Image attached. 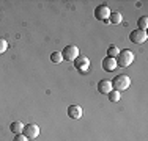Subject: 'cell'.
Returning a JSON list of instances; mask_svg holds the SVG:
<instances>
[{"instance_id":"cell-1","label":"cell","mask_w":148,"mask_h":141,"mask_svg":"<svg viewBox=\"0 0 148 141\" xmlns=\"http://www.w3.org/2000/svg\"><path fill=\"white\" fill-rule=\"evenodd\" d=\"M115 61H117V68H128V66H131V63L134 61V52L128 50V49L120 50V54L117 55Z\"/></svg>"},{"instance_id":"cell-2","label":"cell","mask_w":148,"mask_h":141,"mask_svg":"<svg viewBox=\"0 0 148 141\" xmlns=\"http://www.w3.org/2000/svg\"><path fill=\"white\" fill-rule=\"evenodd\" d=\"M129 85H131V79H129L128 75H125V74H120L114 79V82H112V88H114L115 91H118V93H121V91H126L129 88Z\"/></svg>"},{"instance_id":"cell-3","label":"cell","mask_w":148,"mask_h":141,"mask_svg":"<svg viewBox=\"0 0 148 141\" xmlns=\"http://www.w3.org/2000/svg\"><path fill=\"white\" fill-rule=\"evenodd\" d=\"M62 56L66 61H74V60L79 56V49H77V45H66L62 52Z\"/></svg>"},{"instance_id":"cell-4","label":"cell","mask_w":148,"mask_h":141,"mask_svg":"<svg viewBox=\"0 0 148 141\" xmlns=\"http://www.w3.org/2000/svg\"><path fill=\"white\" fill-rule=\"evenodd\" d=\"M147 39H148L147 31H142V30H139V28H136V30H132L131 33H129V41L134 42V44H143Z\"/></svg>"},{"instance_id":"cell-5","label":"cell","mask_w":148,"mask_h":141,"mask_svg":"<svg viewBox=\"0 0 148 141\" xmlns=\"http://www.w3.org/2000/svg\"><path fill=\"white\" fill-rule=\"evenodd\" d=\"M109 16H110V9H109L107 5H99L95 8V17L98 20H109Z\"/></svg>"},{"instance_id":"cell-6","label":"cell","mask_w":148,"mask_h":141,"mask_svg":"<svg viewBox=\"0 0 148 141\" xmlns=\"http://www.w3.org/2000/svg\"><path fill=\"white\" fill-rule=\"evenodd\" d=\"M22 133H24V135H25L29 140L36 138V136L40 135V127H38L36 124H27V125H24Z\"/></svg>"},{"instance_id":"cell-7","label":"cell","mask_w":148,"mask_h":141,"mask_svg":"<svg viewBox=\"0 0 148 141\" xmlns=\"http://www.w3.org/2000/svg\"><path fill=\"white\" fill-rule=\"evenodd\" d=\"M74 66H76L77 69H80V70H85V69H88V66H90V60L87 58V56L79 55L76 60H74Z\"/></svg>"},{"instance_id":"cell-8","label":"cell","mask_w":148,"mask_h":141,"mask_svg":"<svg viewBox=\"0 0 148 141\" xmlns=\"http://www.w3.org/2000/svg\"><path fill=\"white\" fill-rule=\"evenodd\" d=\"M68 116L71 119H80L82 118V108H80L79 105H76V104L69 105L68 107Z\"/></svg>"},{"instance_id":"cell-9","label":"cell","mask_w":148,"mask_h":141,"mask_svg":"<svg viewBox=\"0 0 148 141\" xmlns=\"http://www.w3.org/2000/svg\"><path fill=\"white\" fill-rule=\"evenodd\" d=\"M117 68V61L115 58H110V56H106L103 60V69L106 72H114V69Z\"/></svg>"},{"instance_id":"cell-10","label":"cell","mask_w":148,"mask_h":141,"mask_svg":"<svg viewBox=\"0 0 148 141\" xmlns=\"http://www.w3.org/2000/svg\"><path fill=\"white\" fill-rule=\"evenodd\" d=\"M112 89H114V88H112L110 80H101V82L98 83V91H99L101 94H109Z\"/></svg>"},{"instance_id":"cell-11","label":"cell","mask_w":148,"mask_h":141,"mask_svg":"<svg viewBox=\"0 0 148 141\" xmlns=\"http://www.w3.org/2000/svg\"><path fill=\"white\" fill-rule=\"evenodd\" d=\"M10 130H11L14 135H17V133H22L24 124H22V122H19V121H14V122H11V124H10Z\"/></svg>"},{"instance_id":"cell-12","label":"cell","mask_w":148,"mask_h":141,"mask_svg":"<svg viewBox=\"0 0 148 141\" xmlns=\"http://www.w3.org/2000/svg\"><path fill=\"white\" fill-rule=\"evenodd\" d=\"M121 20H123V16L120 14L118 11H115V13H110V16H109V20L107 22H110V24H121Z\"/></svg>"},{"instance_id":"cell-13","label":"cell","mask_w":148,"mask_h":141,"mask_svg":"<svg viewBox=\"0 0 148 141\" xmlns=\"http://www.w3.org/2000/svg\"><path fill=\"white\" fill-rule=\"evenodd\" d=\"M137 27H139V30H142V31H147V28H148V17L147 16H142L139 20H137Z\"/></svg>"},{"instance_id":"cell-14","label":"cell","mask_w":148,"mask_h":141,"mask_svg":"<svg viewBox=\"0 0 148 141\" xmlns=\"http://www.w3.org/2000/svg\"><path fill=\"white\" fill-rule=\"evenodd\" d=\"M51 61H52V63H55V64L62 63V61H63L62 52H52V54H51Z\"/></svg>"},{"instance_id":"cell-15","label":"cell","mask_w":148,"mask_h":141,"mask_svg":"<svg viewBox=\"0 0 148 141\" xmlns=\"http://www.w3.org/2000/svg\"><path fill=\"white\" fill-rule=\"evenodd\" d=\"M107 97H109V100H110V102H114V104H115V102H118V100H120V97H121V94H120L118 91L112 89L110 93L107 94Z\"/></svg>"},{"instance_id":"cell-16","label":"cell","mask_w":148,"mask_h":141,"mask_svg":"<svg viewBox=\"0 0 148 141\" xmlns=\"http://www.w3.org/2000/svg\"><path fill=\"white\" fill-rule=\"evenodd\" d=\"M118 54H120V50H118L117 45H110V47L107 49V56H110V58H117Z\"/></svg>"},{"instance_id":"cell-17","label":"cell","mask_w":148,"mask_h":141,"mask_svg":"<svg viewBox=\"0 0 148 141\" xmlns=\"http://www.w3.org/2000/svg\"><path fill=\"white\" fill-rule=\"evenodd\" d=\"M6 49H8V42H6L3 38H0V55L2 54H5L6 52Z\"/></svg>"},{"instance_id":"cell-18","label":"cell","mask_w":148,"mask_h":141,"mask_svg":"<svg viewBox=\"0 0 148 141\" xmlns=\"http://www.w3.org/2000/svg\"><path fill=\"white\" fill-rule=\"evenodd\" d=\"M13 141H29V138H27V136L24 135V133H17V135H14Z\"/></svg>"}]
</instances>
